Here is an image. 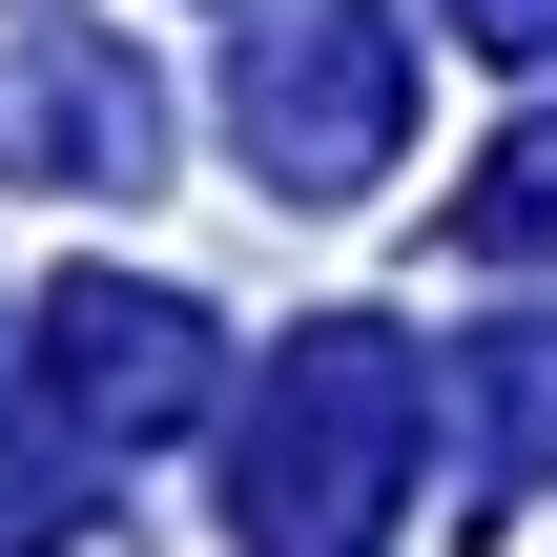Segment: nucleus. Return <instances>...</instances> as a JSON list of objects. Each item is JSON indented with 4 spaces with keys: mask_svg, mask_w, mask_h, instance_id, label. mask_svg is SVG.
<instances>
[{
    "mask_svg": "<svg viewBox=\"0 0 557 557\" xmlns=\"http://www.w3.org/2000/svg\"><path fill=\"white\" fill-rule=\"evenodd\" d=\"M455 227H475L496 269H517V248H557V124H517V145H496V186H475Z\"/></svg>",
    "mask_w": 557,
    "mask_h": 557,
    "instance_id": "nucleus-7",
    "label": "nucleus"
},
{
    "mask_svg": "<svg viewBox=\"0 0 557 557\" xmlns=\"http://www.w3.org/2000/svg\"><path fill=\"white\" fill-rule=\"evenodd\" d=\"M41 413H62V434H103V455L186 434V413H207V310H186V289H103V269H83V289L41 310Z\"/></svg>",
    "mask_w": 557,
    "mask_h": 557,
    "instance_id": "nucleus-3",
    "label": "nucleus"
},
{
    "mask_svg": "<svg viewBox=\"0 0 557 557\" xmlns=\"http://www.w3.org/2000/svg\"><path fill=\"white\" fill-rule=\"evenodd\" d=\"M413 434H434V372L393 331H289L269 393H248V455H227V537L248 557H393L413 517Z\"/></svg>",
    "mask_w": 557,
    "mask_h": 557,
    "instance_id": "nucleus-1",
    "label": "nucleus"
},
{
    "mask_svg": "<svg viewBox=\"0 0 557 557\" xmlns=\"http://www.w3.org/2000/svg\"><path fill=\"white\" fill-rule=\"evenodd\" d=\"M537 475H557V331H475L455 351V496L517 517Z\"/></svg>",
    "mask_w": 557,
    "mask_h": 557,
    "instance_id": "nucleus-5",
    "label": "nucleus"
},
{
    "mask_svg": "<svg viewBox=\"0 0 557 557\" xmlns=\"http://www.w3.org/2000/svg\"><path fill=\"white\" fill-rule=\"evenodd\" d=\"M393 124H413V41L372 0H289L227 41V145L269 165V207H351L393 165Z\"/></svg>",
    "mask_w": 557,
    "mask_h": 557,
    "instance_id": "nucleus-2",
    "label": "nucleus"
},
{
    "mask_svg": "<svg viewBox=\"0 0 557 557\" xmlns=\"http://www.w3.org/2000/svg\"><path fill=\"white\" fill-rule=\"evenodd\" d=\"M83 517V434L41 413V372H0V557H62Z\"/></svg>",
    "mask_w": 557,
    "mask_h": 557,
    "instance_id": "nucleus-6",
    "label": "nucleus"
},
{
    "mask_svg": "<svg viewBox=\"0 0 557 557\" xmlns=\"http://www.w3.org/2000/svg\"><path fill=\"white\" fill-rule=\"evenodd\" d=\"M145 145H165V103L124 41H0V165L21 186H145Z\"/></svg>",
    "mask_w": 557,
    "mask_h": 557,
    "instance_id": "nucleus-4",
    "label": "nucleus"
},
{
    "mask_svg": "<svg viewBox=\"0 0 557 557\" xmlns=\"http://www.w3.org/2000/svg\"><path fill=\"white\" fill-rule=\"evenodd\" d=\"M455 41H496V62H557V0H455Z\"/></svg>",
    "mask_w": 557,
    "mask_h": 557,
    "instance_id": "nucleus-8",
    "label": "nucleus"
}]
</instances>
